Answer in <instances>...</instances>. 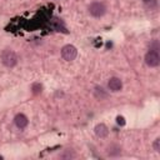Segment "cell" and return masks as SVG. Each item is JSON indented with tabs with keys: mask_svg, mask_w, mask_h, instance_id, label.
<instances>
[{
	"mask_svg": "<svg viewBox=\"0 0 160 160\" xmlns=\"http://www.w3.org/2000/svg\"><path fill=\"white\" fill-rule=\"evenodd\" d=\"M0 58H1L2 64H4L5 66H8V68H12V66H15V65L18 64V55H16L15 51L11 50V49H5V50L1 52Z\"/></svg>",
	"mask_w": 160,
	"mask_h": 160,
	"instance_id": "6da1fadb",
	"label": "cell"
},
{
	"mask_svg": "<svg viewBox=\"0 0 160 160\" xmlns=\"http://www.w3.org/2000/svg\"><path fill=\"white\" fill-rule=\"evenodd\" d=\"M89 12L94 18H100V16H102L106 12V6L101 1H94L89 6Z\"/></svg>",
	"mask_w": 160,
	"mask_h": 160,
	"instance_id": "7a4b0ae2",
	"label": "cell"
},
{
	"mask_svg": "<svg viewBox=\"0 0 160 160\" xmlns=\"http://www.w3.org/2000/svg\"><path fill=\"white\" fill-rule=\"evenodd\" d=\"M76 55H78V50H76V48L74 45H70L69 44V45L62 46V49H61V56H62L64 60L72 61L76 58Z\"/></svg>",
	"mask_w": 160,
	"mask_h": 160,
	"instance_id": "3957f363",
	"label": "cell"
},
{
	"mask_svg": "<svg viewBox=\"0 0 160 160\" xmlns=\"http://www.w3.org/2000/svg\"><path fill=\"white\" fill-rule=\"evenodd\" d=\"M145 62L148 66L150 68H156L160 64V56H159V51H154V50H149L145 55Z\"/></svg>",
	"mask_w": 160,
	"mask_h": 160,
	"instance_id": "277c9868",
	"label": "cell"
},
{
	"mask_svg": "<svg viewBox=\"0 0 160 160\" xmlns=\"http://www.w3.org/2000/svg\"><path fill=\"white\" fill-rule=\"evenodd\" d=\"M108 86H109V89L111 91L116 92V91H120L122 89V81L119 78H115L114 76V78H110L109 82H108Z\"/></svg>",
	"mask_w": 160,
	"mask_h": 160,
	"instance_id": "5b68a950",
	"label": "cell"
},
{
	"mask_svg": "<svg viewBox=\"0 0 160 160\" xmlns=\"http://www.w3.org/2000/svg\"><path fill=\"white\" fill-rule=\"evenodd\" d=\"M14 122L19 129H25L28 126V124H29V120L24 114H18L15 116V119H14Z\"/></svg>",
	"mask_w": 160,
	"mask_h": 160,
	"instance_id": "8992f818",
	"label": "cell"
},
{
	"mask_svg": "<svg viewBox=\"0 0 160 160\" xmlns=\"http://www.w3.org/2000/svg\"><path fill=\"white\" fill-rule=\"evenodd\" d=\"M94 131H95V135L98 136V138H106L108 136V134H109V129H108V126L105 125V124H98L96 126H95V129H94Z\"/></svg>",
	"mask_w": 160,
	"mask_h": 160,
	"instance_id": "52a82bcc",
	"label": "cell"
},
{
	"mask_svg": "<svg viewBox=\"0 0 160 160\" xmlns=\"http://www.w3.org/2000/svg\"><path fill=\"white\" fill-rule=\"evenodd\" d=\"M94 96L98 99V100H104L108 98V92L104 90V88L101 86H96L95 90H94Z\"/></svg>",
	"mask_w": 160,
	"mask_h": 160,
	"instance_id": "ba28073f",
	"label": "cell"
},
{
	"mask_svg": "<svg viewBox=\"0 0 160 160\" xmlns=\"http://www.w3.org/2000/svg\"><path fill=\"white\" fill-rule=\"evenodd\" d=\"M106 152H108L110 156H118V155H120V152H121V148L118 146V145H115V144H111L110 146L106 148Z\"/></svg>",
	"mask_w": 160,
	"mask_h": 160,
	"instance_id": "9c48e42d",
	"label": "cell"
},
{
	"mask_svg": "<svg viewBox=\"0 0 160 160\" xmlns=\"http://www.w3.org/2000/svg\"><path fill=\"white\" fill-rule=\"evenodd\" d=\"M59 158L60 159H72V158H75V152H74V150L68 149V150H64V152H61L59 155Z\"/></svg>",
	"mask_w": 160,
	"mask_h": 160,
	"instance_id": "30bf717a",
	"label": "cell"
},
{
	"mask_svg": "<svg viewBox=\"0 0 160 160\" xmlns=\"http://www.w3.org/2000/svg\"><path fill=\"white\" fill-rule=\"evenodd\" d=\"M31 90H32V94L34 95H38V94H40L42 91V85L40 82H34L31 85Z\"/></svg>",
	"mask_w": 160,
	"mask_h": 160,
	"instance_id": "8fae6325",
	"label": "cell"
},
{
	"mask_svg": "<svg viewBox=\"0 0 160 160\" xmlns=\"http://www.w3.org/2000/svg\"><path fill=\"white\" fill-rule=\"evenodd\" d=\"M152 146H154V150H155V151H158V152L160 151V138H156V139H155Z\"/></svg>",
	"mask_w": 160,
	"mask_h": 160,
	"instance_id": "7c38bea8",
	"label": "cell"
},
{
	"mask_svg": "<svg viewBox=\"0 0 160 160\" xmlns=\"http://www.w3.org/2000/svg\"><path fill=\"white\" fill-rule=\"evenodd\" d=\"M150 50L159 51V42H158V40H154V41L150 44Z\"/></svg>",
	"mask_w": 160,
	"mask_h": 160,
	"instance_id": "4fadbf2b",
	"label": "cell"
},
{
	"mask_svg": "<svg viewBox=\"0 0 160 160\" xmlns=\"http://www.w3.org/2000/svg\"><path fill=\"white\" fill-rule=\"evenodd\" d=\"M116 122L120 125V126H124L125 125V119H124V116H116Z\"/></svg>",
	"mask_w": 160,
	"mask_h": 160,
	"instance_id": "5bb4252c",
	"label": "cell"
},
{
	"mask_svg": "<svg viewBox=\"0 0 160 160\" xmlns=\"http://www.w3.org/2000/svg\"><path fill=\"white\" fill-rule=\"evenodd\" d=\"M144 2H149V1H151V0H142Z\"/></svg>",
	"mask_w": 160,
	"mask_h": 160,
	"instance_id": "9a60e30c",
	"label": "cell"
}]
</instances>
